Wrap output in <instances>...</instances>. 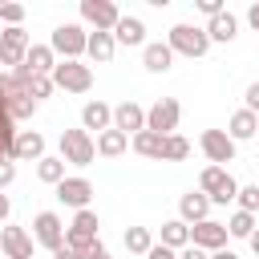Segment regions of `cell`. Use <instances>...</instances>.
<instances>
[{
	"mask_svg": "<svg viewBox=\"0 0 259 259\" xmlns=\"http://www.w3.org/2000/svg\"><path fill=\"white\" fill-rule=\"evenodd\" d=\"M198 186H202V194H206L210 202H223V206L239 198V182L227 174V166H206L202 178H198Z\"/></svg>",
	"mask_w": 259,
	"mask_h": 259,
	"instance_id": "1",
	"label": "cell"
},
{
	"mask_svg": "<svg viewBox=\"0 0 259 259\" xmlns=\"http://www.w3.org/2000/svg\"><path fill=\"white\" fill-rule=\"evenodd\" d=\"M49 49H53V53H61L65 61H77V57L89 49V32H85L81 24H57V28H53Z\"/></svg>",
	"mask_w": 259,
	"mask_h": 259,
	"instance_id": "2",
	"label": "cell"
},
{
	"mask_svg": "<svg viewBox=\"0 0 259 259\" xmlns=\"http://www.w3.org/2000/svg\"><path fill=\"white\" fill-rule=\"evenodd\" d=\"M166 45H170L174 53H182V57H202V53L210 49V36H206V28L174 24V28H170V36H166Z\"/></svg>",
	"mask_w": 259,
	"mask_h": 259,
	"instance_id": "3",
	"label": "cell"
},
{
	"mask_svg": "<svg viewBox=\"0 0 259 259\" xmlns=\"http://www.w3.org/2000/svg\"><path fill=\"white\" fill-rule=\"evenodd\" d=\"M61 158L73 166H89L97 158V142L89 138V130H65L61 134Z\"/></svg>",
	"mask_w": 259,
	"mask_h": 259,
	"instance_id": "4",
	"label": "cell"
},
{
	"mask_svg": "<svg viewBox=\"0 0 259 259\" xmlns=\"http://www.w3.org/2000/svg\"><path fill=\"white\" fill-rule=\"evenodd\" d=\"M53 85L65 89V93H85V89L93 85V69L81 65V61H57V69H53Z\"/></svg>",
	"mask_w": 259,
	"mask_h": 259,
	"instance_id": "5",
	"label": "cell"
},
{
	"mask_svg": "<svg viewBox=\"0 0 259 259\" xmlns=\"http://www.w3.org/2000/svg\"><path fill=\"white\" fill-rule=\"evenodd\" d=\"M178 117H182V105L174 101V97H158L150 109H146V130H154V134H174L178 130Z\"/></svg>",
	"mask_w": 259,
	"mask_h": 259,
	"instance_id": "6",
	"label": "cell"
},
{
	"mask_svg": "<svg viewBox=\"0 0 259 259\" xmlns=\"http://www.w3.org/2000/svg\"><path fill=\"white\" fill-rule=\"evenodd\" d=\"M81 16H85L97 32H113L117 20H121V12H117L113 0H81Z\"/></svg>",
	"mask_w": 259,
	"mask_h": 259,
	"instance_id": "7",
	"label": "cell"
},
{
	"mask_svg": "<svg viewBox=\"0 0 259 259\" xmlns=\"http://www.w3.org/2000/svg\"><path fill=\"white\" fill-rule=\"evenodd\" d=\"M198 146H202V154L210 158V166L235 162V142H231V134H227V130H202Z\"/></svg>",
	"mask_w": 259,
	"mask_h": 259,
	"instance_id": "8",
	"label": "cell"
},
{
	"mask_svg": "<svg viewBox=\"0 0 259 259\" xmlns=\"http://www.w3.org/2000/svg\"><path fill=\"white\" fill-rule=\"evenodd\" d=\"M28 32L24 28H4L0 32V65H12V69H20L24 65V57H28Z\"/></svg>",
	"mask_w": 259,
	"mask_h": 259,
	"instance_id": "9",
	"label": "cell"
},
{
	"mask_svg": "<svg viewBox=\"0 0 259 259\" xmlns=\"http://www.w3.org/2000/svg\"><path fill=\"white\" fill-rule=\"evenodd\" d=\"M32 239H36L40 247L57 251V247L65 243V227H61V219H57L53 210H40V214L32 219Z\"/></svg>",
	"mask_w": 259,
	"mask_h": 259,
	"instance_id": "10",
	"label": "cell"
},
{
	"mask_svg": "<svg viewBox=\"0 0 259 259\" xmlns=\"http://www.w3.org/2000/svg\"><path fill=\"white\" fill-rule=\"evenodd\" d=\"M190 243L202 247V251H223L227 247V223H214V219H202L190 227Z\"/></svg>",
	"mask_w": 259,
	"mask_h": 259,
	"instance_id": "11",
	"label": "cell"
},
{
	"mask_svg": "<svg viewBox=\"0 0 259 259\" xmlns=\"http://www.w3.org/2000/svg\"><path fill=\"white\" fill-rule=\"evenodd\" d=\"M89 198H93V182L89 178H65L57 186V202H65L73 210H89Z\"/></svg>",
	"mask_w": 259,
	"mask_h": 259,
	"instance_id": "12",
	"label": "cell"
},
{
	"mask_svg": "<svg viewBox=\"0 0 259 259\" xmlns=\"http://www.w3.org/2000/svg\"><path fill=\"white\" fill-rule=\"evenodd\" d=\"M0 251L8 259H32V235L24 227H4L0 231Z\"/></svg>",
	"mask_w": 259,
	"mask_h": 259,
	"instance_id": "13",
	"label": "cell"
},
{
	"mask_svg": "<svg viewBox=\"0 0 259 259\" xmlns=\"http://www.w3.org/2000/svg\"><path fill=\"white\" fill-rule=\"evenodd\" d=\"M113 130H121L125 138H130V134H142V130H146V109H142L138 101H121V105L113 109Z\"/></svg>",
	"mask_w": 259,
	"mask_h": 259,
	"instance_id": "14",
	"label": "cell"
},
{
	"mask_svg": "<svg viewBox=\"0 0 259 259\" xmlns=\"http://www.w3.org/2000/svg\"><path fill=\"white\" fill-rule=\"evenodd\" d=\"M28 158H45V138L36 130H20L16 134V146H12V162H28Z\"/></svg>",
	"mask_w": 259,
	"mask_h": 259,
	"instance_id": "15",
	"label": "cell"
},
{
	"mask_svg": "<svg viewBox=\"0 0 259 259\" xmlns=\"http://www.w3.org/2000/svg\"><path fill=\"white\" fill-rule=\"evenodd\" d=\"M142 65H146L150 73H166V69L174 65V49H170V45H162V40H154V45H146V49H142Z\"/></svg>",
	"mask_w": 259,
	"mask_h": 259,
	"instance_id": "16",
	"label": "cell"
},
{
	"mask_svg": "<svg viewBox=\"0 0 259 259\" xmlns=\"http://www.w3.org/2000/svg\"><path fill=\"white\" fill-rule=\"evenodd\" d=\"M109 121H113V109L105 105V101H85V109H81V130H109Z\"/></svg>",
	"mask_w": 259,
	"mask_h": 259,
	"instance_id": "17",
	"label": "cell"
},
{
	"mask_svg": "<svg viewBox=\"0 0 259 259\" xmlns=\"http://www.w3.org/2000/svg\"><path fill=\"white\" fill-rule=\"evenodd\" d=\"M178 210H182V223H186V227H190V223H202L206 210H210V198H206L202 190H190V194H182Z\"/></svg>",
	"mask_w": 259,
	"mask_h": 259,
	"instance_id": "18",
	"label": "cell"
},
{
	"mask_svg": "<svg viewBox=\"0 0 259 259\" xmlns=\"http://www.w3.org/2000/svg\"><path fill=\"white\" fill-rule=\"evenodd\" d=\"M57 53L49 49V45H32L28 49V57H24V69H32L36 77H53V69H57V61H53Z\"/></svg>",
	"mask_w": 259,
	"mask_h": 259,
	"instance_id": "19",
	"label": "cell"
},
{
	"mask_svg": "<svg viewBox=\"0 0 259 259\" xmlns=\"http://www.w3.org/2000/svg\"><path fill=\"white\" fill-rule=\"evenodd\" d=\"M113 40H121V45H146V24L138 16H121L117 28H113Z\"/></svg>",
	"mask_w": 259,
	"mask_h": 259,
	"instance_id": "20",
	"label": "cell"
},
{
	"mask_svg": "<svg viewBox=\"0 0 259 259\" xmlns=\"http://www.w3.org/2000/svg\"><path fill=\"white\" fill-rule=\"evenodd\" d=\"M255 130H259V113H251V109H239L235 117H231V142H247V138H255Z\"/></svg>",
	"mask_w": 259,
	"mask_h": 259,
	"instance_id": "21",
	"label": "cell"
},
{
	"mask_svg": "<svg viewBox=\"0 0 259 259\" xmlns=\"http://www.w3.org/2000/svg\"><path fill=\"white\" fill-rule=\"evenodd\" d=\"M125 146H130V138L121 134V130H105V134H97V154L101 158H117V154H125Z\"/></svg>",
	"mask_w": 259,
	"mask_h": 259,
	"instance_id": "22",
	"label": "cell"
},
{
	"mask_svg": "<svg viewBox=\"0 0 259 259\" xmlns=\"http://www.w3.org/2000/svg\"><path fill=\"white\" fill-rule=\"evenodd\" d=\"M162 134H154V130H142V134H134V150L142 154V158H158L162 162Z\"/></svg>",
	"mask_w": 259,
	"mask_h": 259,
	"instance_id": "23",
	"label": "cell"
},
{
	"mask_svg": "<svg viewBox=\"0 0 259 259\" xmlns=\"http://www.w3.org/2000/svg\"><path fill=\"white\" fill-rule=\"evenodd\" d=\"M36 178L49 182V186H61V182H65V158H49V154H45V158L36 162Z\"/></svg>",
	"mask_w": 259,
	"mask_h": 259,
	"instance_id": "24",
	"label": "cell"
},
{
	"mask_svg": "<svg viewBox=\"0 0 259 259\" xmlns=\"http://www.w3.org/2000/svg\"><path fill=\"white\" fill-rule=\"evenodd\" d=\"M190 243V227L182 223V219H170V223H162V247H186Z\"/></svg>",
	"mask_w": 259,
	"mask_h": 259,
	"instance_id": "25",
	"label": "cell"
},
{
	"mask_svg": "<svg viewBox=\"0 0 259 259\" xmlns=\"http://www.w3.org/2000/svg\"><path fill=\"white\" fill-rule=\"evenodd\" d=\"M235 28H239V20H235L231 12H223V16H214V20L206 24V36H210V40H223V45H227V40H235Z\"/></svg>",
	"mask_w": 259,
	"mask_h": 259,
	"instance_id": "26",
	"label": "cell"
},
{
	"mask_svg": "<svg viewBox=\"0 0 259 259\" xmlns=\"http://www.w3.org/2000/svg\"><path fill=\"white\" fill-rule=\"evenodd\" d=\"M113 49H117V40H113V32H89V57L93 61H109L113 57Z\"/></svg>",
	"mask_w": 259,
	"mask_h": 259,
	"instance_id": "27",
	"label": "cell"
},
{
	"mask_svg": "<svg viewBox=\"0 0 259 259\" xmlns=\"http://www.w3.org/2000/svg\"><path fill=\"white\" fill-rule=\"evenodd\" d=\"M32 109H36V101L28 97V89H16V93H8V117H12V121H20V117H32Z\"/></svg>",
	"mask_w": 259,
	"mask_h": 259,
	"instance_id": "28",
	"label": "cell"
},
{
	"mask_svg": "<svg viewBox=\"0 0 259 259\" xmlns=\"http://www.w3.org/2000/svg\"><path fill=\"white\" fill-rule=\"evenodd\" d=\"M190 154V142L182 138V134H166V142H162V162H182Z\"/></svg>",
	"mask_w": 259,
	"mask_h": 259,
	"instance_id": "29",
	"label": "cell"
},
{
	"mask_svg": "<svg viewBox=\"0 0 259 259\" xmlns=\"http://www.w3.org/2000/svg\"><path fill=\"white\" fill-rule=\"evenodd\" d=\"M227 235H235V239H251V235H255V214L235 210V214H231V223H227Z\"/></svg>",
	"mask_w": 259,
	"mask_h": 259,
	"instance_id": "30",
	"label": "cell"
},
{
	"mask_svg": "<svg viewBox=\"0 0 259 259\" xmlns=\"http://www.w3.org/2000/svg\"><path fill=\"white\" fill-rule=\"evenodd\" d=\"M150 247H154V243H150V231H146V227H130V231H125V251H130V255H150Z\"/></svg>",
	"mask_w": 259,
	"mask_h": 259,
	"instance_id": "31",
	"label": "cell"
},
{
	"mask_svg": "<svg viewBox=\"0 0 259 259\" xmlns=\"http://www.w3.org/2000/svg\"><path fill=\"white\" fill-rule=\"evenodd\" d=\"M239 210H247V214L259 210V186H239Z\"/></svg>",
	"mask_w": 259,
	"mask_h": 259,
	"instance_id": "32",
	"label": "cell"
},
{
	"mask_svg": "<svg viewBox=\"0 0 259 259\" xmlns=\"http://www.w3.org/2000/svg\"><path fill=\"white\" fill-rule=\"evenodd\" d=\"M53 89H57V85H53V77H32V81H28V97H32V101L49 97Z\"/></svg>",
	"mask_w": 259,
	"mask_h": 259,
	"instance_id": "33",
	"label": "cell"
},
{
	"mask_svg": "<svg viewBox=\"0 0 259 259\" xmlns=\"http://www.w3.org/2000/svg\"><path fill=\"white\" fill-rule=\"evenodd\" d=\"M0 20H4L8 28H20V20H24V4H4V8H0Z\"/></svg>",
	"mask_w": 259,
	"mask_h": 259,
	"instance_id": "34",
	"label": "cell"
},
{
	"mask_svg": "<svg viewBox=\"0 0 259 259\" xmlns=\"http://www.w3.org/2000/svg\"><path fill=\"white\" fill-rule=\"evenodd\" d=\"M198 8H202L210 20H214V16H223V0H198Z\"/></svg>",
	"mask_w": 259,
	"mask_h": 259,
	"instance_id": "35",
	"label": "cell"
},
{
	"mask_svg": "<svg viewBox=\"0 0 259 259\" xmlns=\"http://www.w3.org/2000/svg\"><path fill=\"white\" fill-rule=\"evenodd\" d=\"M12 178H16V166H12V162H0V190H4Z\"/></svg>",
	"mask_w": 259,
	"mask_h": 259,
	"instance_id": "36",
	"label": "cell"
},
{
	"mask_svg": "<svg viewBox=\"0 0 259 259\" xmlns=\"http://www.w3.org/2000/svg\"><path fill=\"white\" fill-rule=\"evenodd\" d=\"M247 109H251V113H259V81H255V85H247Z\"/></svg>",
	"mask_w": 259,
	"mask_h": 259,
	"instance_id": "37",
	"label": "cell"
},
{
	"mask_svg": "<svg viewBox=\"0 0 259 259\" xmlns=\"http://www.w3.org/2000/svg\"><path fill=\"white\" fill-rule=\"evenodd\" d=\"M178 259H210V255H206L202 247H194V243H190V247H182V255H178Z\"/></svg>",
	"mask_w": 259,
	"mask_h": 259,
	"instance_id": "38",
	"label": "cell"
},
{
	"mask_svg": "<svg viewBox=\"0 0 259 259\" xmlns=\"http://www.w3.org/2000/svg\"><path fill=\"white\" fill-rule=\"evenodd\" d=\"M146 259H178V255H174L170 247H162V243H158V247H150V255H146Z\"/></svg>",
	"mask_w": 259,
	"mask_h": 259,
	"instance_id": "39",
	"label": "cell"
},
{
	"mask_svg": "<svg viewBox=\"0 0 259 259\" xmlns=\"http://www.w3.org/2000/svg\"><path fill=\"white\" fill-rule=\"evenodd\" d=\"M53 259H81V255H77V251H73V247H69V243H61V247H57V251H53Z\"/></svg>",
	"mask_w": 259,
	"mask_h": 259,
	"instance_id": "40",
	"label": "cell"
},
{
	"mask_svg": "<svg viewBox=\"0 0 259 259\" xmlns=\"http://www.w3.org/2000/svg\"><path fill=\"white\" fill-rule=\"evenodd\" d=\"M247 20H251V28L259 32V4H251V8H247Z\"/></svg>",
	"mask_w": 259,
	"mask_h": 259,
	"instance_id": "41",
	"label": "cell"
},
{
	"mask_svg": "<svg viewBox=\"0 0 259 259\" xmlns=\"http://www.w3.org/2000/svg\"><path fill=\"white\" fill-rule=\"evenodd\" d=\"M8 210H12V202H8V194H0V223L8 219Z\"/></svg>",
	"mask_w": 259,
	"mask_h": 259,
	"instance_id": "42",
	"label": "cell"
},
{
	"mask_svg": "<svg viewBox=\"0 0 259 259\" xmlns=\"http://www.w3.org/2000/svg\"><path fill=\"white\" fill-rule=\"evenodd\" d=\"M85 259H109V251H105V247H93V251H89Z\"/></svg>",
	"mask_w": 259,
	"mask_h": 259,
	"instance_id": "43",
	"label": "cell"
},
{
	"mask_svg": "<svg viewBox=\"0 0 259 259\" xmlns=\"http://www.w3.org/2000/svg\"><path fill=\"white\" fill-rule=\"evenodd\" d=\"M210 259H239V255H235V251H227V247H223V251H214V255H210Z\"/></svg>",
	"mask_w": 259,
	"mask_h": 259,
	"instance_id": "44",
	"label": "cell"
},
{
	"mask_svg": "<svg viewBox=\"0 0 259 259\" xmlns=\"http://www.w3.org/2000/svg\"><path fill=\"white\" fill-rule=\"evenodd\" d=\"M247 243H251V251H255V255H259V231H255V235H251V239H247Z\"/></svg>",
	"mask_w": 259,
	"mask_h": 259,
	"instance_id": "45",
	"label": "cell"
}]
</instances>
